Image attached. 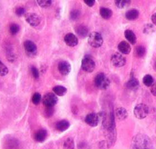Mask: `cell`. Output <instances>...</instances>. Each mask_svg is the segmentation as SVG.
I'll return each mask as SVG.
<instances>
[{
	"instance_id": "14",
	"label": "cell",
	"mask_w": 156,
	"mask_h": 149,
	"mask_svg": "<svg viewBox=\"0 0 156 149\" xmlns=\"http://www.w3.org/2000/svg\"><path fill=\"white\" fill-rule=\"evenodd\" d=\"M126 86L129 90L132 91H136L140 88V82L136 78L133 76L127 82Z\"/></svg>"
},
{
	"instance_id": "16",
	"label": "cell",
	"mask_w": 156,
	"mask_h": 149,
	"mask_svg": "<svg viewBox=\"0 0 156 149\" xmlns=\"http://www.w3.org/2000/svg\"><path fill=\"white\" fill-rule=\"evenodd\" d=\"M124 36L127 41L132 45H134L136 42V37L135 33L131 29H126L124 31Z\"/></svg>"
},
{
	"instance_id": "12",
	"label": "cell",
	"mask_w": 156,
	"mask_h": 149,
	"mask_svg": "<svg viewBox=\"0 0 156 149\" xmlns=\"http://www.w3.org/2000/svg\"><path fill=\"white\" fill-rule=\"evenodd\" d=\"M75 32L80 38L84 39L89 35V30L87 26L84 25H79L76 27Z\"/></svg>"
},
{
	"instance_id": "11",
	"label": "cell",
	"mask_w": 156,
	"mask_h": 149,
	"mask_svg": "<svg viewBox=\"0 0 156 149\" xmlns=\"http://www.w3.org/2000/svg\"><path fill=\"white\" fill-rule=\"evenodd\" d=\"M64 42L69 47H75L79 43L78 37L72 33H67L64 37Z\"/></svg>"
},
{
	"instance_id": "28",
	"label": "cell",
	"mask_w": 156,
	"mask_h": 149,
	"mask_svg": "<svg viewBox=\"0 0 156 149\" xmlns=\"http://www.w3.org/2000/svg\"><path fill=\"white\" fill-rule=\"evenodd\" d=\"M37 2L39 6L42 8H48L52 4V1L51 0H38Z\"/></svg>"
},
{
	"instance_id": "38",
	"label": "cell",
	"mask_w": 156,
	"mask_h": 149,
	"mask_svg": "<svg viewBox=\"0 0 156 149\" xmlns=\"http://www.w3.org/2000/svg\"></svg>"
},
{
	"instance_id": "19",
	"label": "cell",
	"mask_w": 156,
	"mask_h": 149,
	"mask_svg": "<svg viewBox=\"0 0 156 149\" xmlns=\"http://www.w3.org/2000/svg\"><path fill=\"white\" fill-rule=\"evenodd\" d=\"M116 116L119 120H124L128 117V112L124 107H118L116 110Z\"/></svg>"
},
{
	"instance_id": "23",
	"label": "cell",
	"mask_w": 156,
	"mask_h": 149,
	"mask_svg": "<svg viewBox=\"0 0 156 149\" xmlns=\"http://www.w3.org/2000/svg\"><path fill=\"white\" fill-rule=\"evenodd\" d=\"M115 5L117 6L118 8L122 9L125 7L130 6V3H131V1L129 0H117L115 1Z\"/></svg>"
},
{
	"instance_id": "35",
	"label": "cell",
	"mask_w": 156,
	"mask_h": 149,
	"mask_svg": "<svg viewBox=\"0 0 156 149\" xmlns=\"http://www.w3.org/2000/svg\"><path fill=\"white\" fill-rule=\"evenodd\" d=\"M84 2L88 6L91 7H93L95 3V0H84Z\"/></svg>"
},
{
	"instance_id": "9",
	"label": "cell",
	"mask_w": 156,
	"mask_h": 149,
	"mask_svg": "<svg viewBox=\"0 0 156 149\" xmlns=\"http://www.w3.org/2000/svg\"><path fill=\"white\" fill-rule=\"evenodd\" d=\"M26 22L31 26L36 27L41 23V19L39 15L36 13H29L25 15Z\"/></svg>"
},
{
	"instance_id": "33",
	"label": "cell",
	"mask_w": 156,
	"mask_h": 149,
	"mask_svg": "<svg viewBox=\"0 0 156 149\" xmlns=\"http://www.w3.org/2000/svg\"><path fill=\"white\" fill-rule=\"evenodd\" d=\"M25 12H26L25 9L23 7H17L15 11V13L16 14L17 16H22L23 15H25Z\"/></svg>"
},
{
	"instance_id": "30",
	"label": "cell",
	"mask_w": 156,
	"mask_h": 149,
	"mask_svg": "<svg viewBox=\"0 0 156 149\" xmlns=\"http://www.w3.org/2000/svg\"><path fill=\"white\" fill-rule=\"evenodd\" d=\"M41 101V94H39L38 92H36L33 95V97H32V102L33 104L37 105L40 104Z\"/></svg>"
},
{
	"instance_id": "26",
	"label": "cell",
	"mask_w": 156,
	"mask_h": 149,
	"mask_svg": "<svg viewBox=\"0 0 156 149\" xmlns=\"http://www.w3.org/2000/svg\"><path fill=\"white\" fill-rule=\"evenodd\" d=\"M63 147L64 149H74L75 144L74 140L72 138L69 137L65 140L63 144Z\"/></svg>"
},
{
	"instance_id": "25",
	"label": "cell",
	"mask_w": 156,
	"mask_h": 149,
	"mask_svg": "<svg viewBox=\"0 0 156 149\" xmlns=\"http://www.w3.org/2000/svg\"><path fill=\"white\" fill-rule=\"evenodd\" d=\"M155 30H156V29H155V26L154 25L151 24V23H148L144 26L143 33L147 34V35H150V34H152L153 33H154Z\"/></svg>"
},
{
	"instance_id": "24",
	"label": "cell",
	"mask_w": 156,
	"mask_h": 149,
	"mask_svg": "<svg viewBox=\"0 0 156 149\" xmlns=\"http://www.w3.org/2000/svg\"><path fill=\"white\" fill-rule=\"evenodd\" d=\"M143 83L147 87H151L154 83V78L151 74H146L143 78Z\"/></svg>"
},
{
	"instance_id": "36",
	"label": "cell",
	"mask_w": 156,
	"mask_h": 149,
	"mask_svg": "<svg viewBox=\"0 0 156 149\" xmlns=\"http://www.w3.org/2000/svg\"><path fill=\"white\" fill-rule=\"evenodd\" d=\"M151 93L153 94V96H156V84L154 83L151 86Z\"/></svg>"
},
{
	"instance_id": "22",
	"label": "cell",
	"mask_w": 156,
	"mask_h": 149,
	"mask_svg": "<svg viewBox=\"0 0 156 149\" xmlns=\"http://www.w3.org/2000/svg\"><path fill=\"white\" fill-rule=\"evenodd\" d=\"M146 50L143 46H137L134 51V55L138 58L143 57V56H144L146 55Z\"/></svg>"
},
{
	"instance_id": "3",
	"label": "cell",
	"mask_w": 156,
	"mask_h": 149,
	"mask_svg": "<svg viewBox=\"0 0 156 149\" xmlns=\"http://www.w3.org/2000/svg\"><path fill=\"white\" fill-rule=\"evenodd\" d=\"M149 107L144 104L136 105L134 109V114L138 119H143L146 118L149 113Z\"/></svg>"
},
{
	"instance_id": "6",
	"label": "cell",
	"mask_w": 156,
	"mask_h": 149,
	"mask_svg": "<svg viewBox=\"0 0 156 149\" xmlns=\"http://www.w3.org/2000/svg\"><path fill=\"white\" fill-rule=\"evenodd\" d=\"M58 102V99L53 93L45 94L42 98V102L45 107H53Z\"/></svg>"
},
{
	"instance_id": "15",
	"label": "cell",
	"mask_w": 156,
	"mask_h": 149,
	"mask_svg": "<svg viewBox=\"0 0 156 149\" xmlns=\"http://www.w3.org/2000/svg\"><path fill=\"white\" fill-rule=\"evenodd\" d=\"M48 136V132L45 129L38 130L35 134L34 138L35 141L38 143H43Z\"/></svg>"
},
{
	"instance_id": "32",
	"label": "cell",
	"mask_w": 156,
	"mask_h": 149,
	"mask_svg": "<svg viewBox=\"0 0 156 149\" xmlns=\"http://www.w3.org/2000/svg\"><path fill=\"white\" fill-rule=\"evenodd\" d=\"M44 116L46 117H50L52 116L54 113V109L53 107H46V109L44 110Z\"/></svg>"
},
{
	"instance_id": "13",
	"label": "cell",
	"mask_w": 156,
	"mask_h": 149,
	"mask_svg": "<svg viewBox=\"0 0 156 149\" xmlns=\"http://www.w3.org/2000/svg\"><path fill=\"white\" fill-rule=\"evenodd\" d=\"M118 49L120 53L124 55L129 54L132 50L129 43L125 41H122L118 44Z\"/></svg>"
},
{
	"instance_id": "7",
	"label": "cell",
	"mask_w": 156,
	"mask_h": 149,
	"mask_svg": "<svg viewBox=\"0 0 156 149\" xmlns=\"http://www.w3.org/2000/svg\"><path fill=\"white\" fill-rule=\"evenodd\" d=\"M23 46L27 55L30 57H34L36 55L37 48L34 42L31 40H26L24 42Z\"/></svg>"
},
{
	"instance_id": "29",
	"label": "cell",
	"mask_w": 156,
	"mask_h": 149,
	"mask_svg": "<svg viewBox=\"0 0 156 149\" xmlns=\"http://www.w3.org/2000/svg\"><path fill=\"white\" fill-rule=\"evenodd\" d=\"M8 72L9 70L6 66L2 62L0 61V76H5L8 74Z\"/></svg>"
},
{
	"instance_id": "10",
	"label": "cell",
	"mask_w": 156,
	"mask_h": 149,
	"mask_svg": "<svg viewBox=\"0 0 156 149\" xmlns=\"http://www.w3.org/2000/svg\"><path fill=\"white\" fill-rule=\"evenodd\" d=\"M71 70H72V67L68 61L63 60L58 63V71L63 76L68 75L71 71Z\"/></svg>"
},
{
	"instance_id": "27",
	"label": "cell",
	"mask_w": 156,
	"mask_h": 149,
	"mask_svg": "<svg viewBox=\"0 0 156 149\" xmlns=\"http://www.w3.org/2000/svg\"><path fill=\"white\" fill-rule=\"evenodd\" d=\"M81 15V12L79 10H73L70 13V19L72 21H76L80 17Z\"/></svg>"
},
{
	"instance_id": "1",
	"label": "cell",
	"mask_w": 156,
	"mask_h": 149,
	"mask_svg": "<svg viewBox=\"0 0 156 149\" xmlns=\"http://www.w3.org/2000/svg\"><path fill=\"white\" fill-rule=\"evenodd\" d=\"M94 83L95 86L102 90L107 89L111 84V81L107 76L103 72L98 74L95 77Z\"/></svg>"
},
{
	"instance_id": "8",
	"label": "cell",
	"mask_w": 156,
	"mask_h": 149,
	"mask_svg": "<svg viewBox=\"0 0 156 149\" xmlns=\"http://www.w3.org/2000/svg\"><path fill=\"white\" fill-rule=\"evenodd\" d=\"M85 121L90 126H97L100 121V117L97 113H89L85 117Z\"/></svg>"
},
{
	"instance_id": "31",
	"label": "cell",
	"mask_w": 156,
	"mask_h": 149,
	"mask_svg": "<svg viewBox=\"0 0 156 149\" xmlns=\"http://www.w3.org/2000/svg\"><path fill=\"white\" fill-rule=\"evenodd\" d=\"M20 31V27L18 25L15 24V23H13L12 24L10 27V33L15 35H16L17 33L19 32Z\"/></svg>"
},
{
	"instance_id": "5",
	"label": "cell",
	"mask_w": 156,
	"mask_h": 149,
	"mask_svg": "<svg viewBox=\"0 0 156 149\" xmlns=\"http://www.w3.org/2000/svg\"><path fill=\"white\" fill-rule=\"evenodd\" d=\"M111 63L116 68H121L126 65L127 59L120 53L115 52L113 54L111 58Z\"/></svg>"
},
{
	"instance_id": "20",
	"label": "cell",
	"mask_w": 156,
	"mask_h": 149,
	"mask_svg": "<svg viewBox=\"0 0 156 149\" xmlns=\"http://www.w3.org/2000/svg\"><path fill=\"white\" fill-rule=\"evenodd\" d=\"M100 15L101 17L104 19H109L113 16V11L108 8L103 7H101L100 9Z\"/></svg>"
},
{
	"instance_id": "18",
	"label": "cell",
	"mask_w": 156,
	"mask_h": 149,
	"mask_svg": "<svg viewBox=\"0 0 156 149\" xmlns=\"http://www.w3.org/2000/svg\"><path fill=\"white\" fill-rule=\"evenodd\" d=\"M140 15V12L136 9L128 10L125 14V17L128 20L134 21L137 19Z\"/></svg>"
},
{
	"instance_id": "2",
	"label": "cell",
	"mask_w": 156,
	"mask_h": 149,
	"mask_svg": "<svg viewBox=\"0 0 156 149\" xmlns=\"http://www.w3.org/2000/svg\"><path fill=\"white\" fill-rule=\"evenodd\" d=\"M88 43L94 48H99L103 43V38L100 33L92 32L89 35Z\"/></svg>"
},
{
	"instance_id": "37",
	"label": "cell",
	"mask_w": 156,
	"mask_h": 149,
	"mask_svg": "<svg viewBox=\"0 0 156 149\" xmlns=\"http://www.w3.org/2000/svg\"><path fill=\"white\" fill-rule=\"evenodd\" d=\"M151 19L152 21V23H153V25H155L156 24V13H154L152 15L151 17Z\"/></svg>"
},
{
	"instance_id": "21",
	"label": "cell",
	"mask_w": 156,
	"mask_h": 149,
	"mask_svg": "<svg viewBox=\"0 0 156 149\" xmlns=\"http://www.w3.org/2000/svg\"><path fill=\"white\" fill-rule=\"evenodd\" d=\"M52 91L58 96H63L67 93V88L61 85L55 86L52 88Z\"/></svg>"
},
{
	"instance_id": "17",
	"label": "cell",
	"mask_w": 156,
	"mask_h": 149,
	"mask_svg": "<svg viewBox=\"0 0 156 149\" xmlns=\"http://www.w3.org/2000/svg\"><path fill=\"white\" fill-rule=\"evenodd\" d=\"M70 126V123L68 120H62L58 122L56 124L55 127L57 130L60 132H64L68 130Z\"/></svg>"
},
{
	"instance_id": "4",
	"label": "cell",
	"mask_w": 156,
	"mask_h": 149,
	"mask_svg": "<svg viewBox=\"0 0 156 149\" xmlns=\"http://www.w3.org/2000/svg\"><path fill=\"white\" fill-rule=\"evenodd\" d=\"M95 62L91 57L89 56H85L81 61V68L87 72L90 73L95 68Z\"/></svg>"
},
{
	"instance_id": "34",
	"label": "cell",
	"mask_w": 156,
	"mask_h": 149,
	"mask_svg": "<svg viewBox=\"0 0 156 149\" xmlns=\"http://www.w3.org/2000/svg\"><path fill=\"white\" fill-rule=\"evenodd\" d=\"M31 71L33 74V77L35 78V79H38L40 76L39 74V70H37V68H36L35 66H32L31 68Z\"/></svg>"
}]
</instances>
